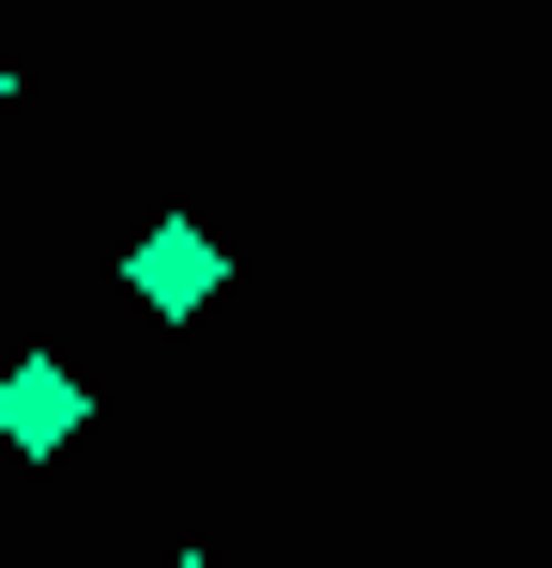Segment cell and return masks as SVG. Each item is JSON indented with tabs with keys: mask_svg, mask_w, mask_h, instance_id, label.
<instances>
[{
	"mask_svg": "<svg viewBox=\"0 0 552 568\" xmlns=\"http://www.w3.org/2000/svg\"><path fill=\"white\" fill-rule=\"evenodd\" d=\"M78 415H92V384L62 369V354H16V369H0V446H16V462H62Z\"/></svg>",
	"mask_w": 552,
	"mask_h": 568,
	"instance_id": "obj_2",
	"label": "cell"
},
{
	"mask_svg": "<svg viewBox=\"0 0 552 568\" xmlns=\"http://www.w3.org/2000/svg\"><path fill=\"white\" fill-rule=\"evenodd\" d=\"M215 277H231V262H215V231H200V215H154V231L123 246V292H139L154 323H200V307H215Z\"/></svg>",
	"mask_w": 552,
	"mask_h": 568,
	"instance_id": "obj_1",
	"label": "cell"
},
{
	"mask_svg": "<svg viewBox=\"0 0 552 568\" xmlns=\"http://www.w3.org/2000/svg\"><path fill=\"white\" fill-rule=\"evenodd\" d=\"M0 108H16V62H0Z\"/></svg>",
	"mask_w": 552,
	"mask_h": 568,
	"instance_id": "obj_3",
	"label": "cell"
},
{
	"mask_svg": "<svg viewBox=\"0 0 552 568\" xmlns=\"http://www.w3.org/2000/svg\"><path fill=\"white\" fill-rule=\"evenodd\" d=\"M170 568H215V554H170Z\"/></svg>",
	"mask_w": 552,
	"mask_h": 568,
	"instance_id": "obj_4",
	"label": "cell"
}]
</instances>
